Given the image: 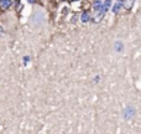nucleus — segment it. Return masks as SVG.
Returning a JSON list of instances; mask_svg holds the SVG:
<instances>
[{
    "label": "nucleus",
    "mask_w": 141,
    "mask_h": 134,
    "mask_svg": "<svg viewBox=\"0 0 141 134\" xmlns=\"http://www.w3.org/2000/svg\"><path fill=\"white\" fill-rule=\"evenodd\" d=\"M140 16H141V15H140Z\"/></svg>",
    "instance_id": "f03ea898"
},
{
    "label": "nucleus",
    "mask_w": 141,
    "mask_h": 134,
    "mask_svg": "<svg viewBox=\"0 0 141 134\" xmlns=\"http://www.w3.org/2000/svg\"><path fill=\"white\" fill-rule=\"evenodd\" d=\"M114 50H115V52H118V54H120V52H123L124 51V42L123 41H115L114 42Z\"/></svg>",
    "instance_id": "f257e3e1"
}]
</instances>
